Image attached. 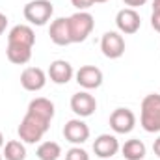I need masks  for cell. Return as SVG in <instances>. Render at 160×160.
<instances>
[{"label": "cell", "mask_w": 160, "mask_h": 160, "mask_svg": "<svg viewBox=\"0 0 160 160\" xmlns=\"http://www.w3.org/2000/svg\"><path fill=\"white\" fill-rule=\"evenodd\" d=\"M48 127H50L48 119H45V118L38 116V114L26 110V116L22 118L21 125H19V138L24 143H38L47 134Z\"/></svg>", "instance_id": "6da1fadb"}, {"label": "cell", "mask_w": 160, "mask_h": 160, "mask_svg": "<svg viewBox=\"0 0 160 160\" xmlns=\"http://www.w3.org/2000/svg\"><path fill=\"white\" fill-rule=\"evenodd\" d=\"M140 123L145 132H160V95L151 93L142 101Z\"/></svg>", "instance_id": "7a4b0ae2"}, {"label": "cell", "mask_w": 160, "mask_h": 160, "mask_svg": "<svg viewBox=\"0 0 160 160\" xmlns=\"http://www.w3.org/2000/svg\"><path fill=\"white\" fill-rule=\"evenodd\" d=\"M69 19V32H71V43H82L88 39V36L91 34L95 21L93 15L88 11H77L73 13Z\"/></svg>", "instance_id": "3957f363"}, {"label": "cell", "mask_w": 160, "mask_h": 160, "mask_svg": "<svg viewBox=\"0 0 160 160\" xmlns=\"http://www.w3.org/2000/svg\"><path fill=\"white\" fill-rule=\"evenodd\" d=\"M24 13V19L30 22V24H36V26H45L52 13H54V8L50 4V0H32L24 6L22 9Z\"/></svg>", "instance_id": "277c9868"}, {"label": "cell", "mask_w": 160, "mask_h": 160, "mask_svg": "<svg viewBox=\"0 0 160 160\" xmlns=\"http://www.w3.org/2000/svg\"><path fill=\"white\" fill-rule=\"evenodd\" d=\"M136 125V116L128 108H116L110 116V127L116 134H128Z\"/></svg>", "instance_id": "5b68a950"}, {"label": "cell", "mask_w": 160, "mask_h": 160, "mask_svg": "<svg viewBox=\"0 0 160 160\" xmlns=\"http://www.w3.org/2000/svg\"><path fill=\"white\" fill-rule=\"evenodd\" d=\"M116 26L121 34H136L142 26V21H140V15L136 9L132 8H123L118 11L116 15Z\"/></svg>", "instance_id": "8992f818"}, {"label": "cell", "mask_w": 160, "mask_h": 160, "mask_svg": "<svg viewBox=\"0 0 160 160\" xmlns=\"http://www.w3.org/2000/svg\"><path fill=\"white\" fill-rule=\"evenodd\" d=\"M101 50L106 58L118 60L125 54V39L119 32H106L101 39Z\"/></svg>", "instance_id": "52a82bcc"}, {"label": "cell", "mask_w": 160, "mask_h": 160, "mask_svg": "<svg viewBox=\"0 0 160 160\" xmlns=\"http://www.w3.org/2000/svg\"><path fill=\"white\" fill-rule=\"evenodd\" d=\"M71 110L78 118H89L97 110V101L89 91H78L71 97Z\"/></svg>", "instance_id": "ba28073f"}, {"label": "cell", "mask_w": 160, "mask_h": 160, "mask_svg": "<svg viewBox=\"0 0 160 160\" xmlns=\"http://www.w3.org/2000/svg\"><path fill=\"white\" fill-rule=\"evenodd\" d=\"M75 77L77 84L84 89H97L102 84V71L95 65H82Z\"/></svg>", "instance_id": "9c48e42d"}, {"label": "cell", "mask_w": 160, "mask_h": 160, "mask_svg": "<svg viewBox=\"0 0 160 160\" xmlns=\"http://www.w3.org/2000/svg\"><path fill=\"white\" fill-rule=\"evenodd\" d=\"M63 136H65L67 142H71L75 145H80L89 138V127L80 118L78 119H69L63 127Z\"/></svg>", "instance_id": "30bf717a"}, {"label": "cell", "mask_w": 160, "mask_h": 160, "mask_svg": "<svg viewBox=\"0 0 160 160\" xmlns=\"http://www.w3.org/2000/svg\"><path fill=\"white\" fill-rule=\"evenodd\" d=\"M48 36L54 45L58 47H67L71 45V32H69V19L67 17H60L56 21L50 22L48 28Z\"/></svg>", "instance_id": "8fae6325"}, {"label": "cell", "mask_w": 160, "mask_h": 160, "mask_svg": "<svg viewBox=\"0 0 160 160\" xmlns=\"http://www.w3.org/2000/svg\"><path fill=\"white\" fill-rule=\"evenodd\" d=\"M47 84V75L39 67H26L21 73V86L26 91H39Z\"/></svg>", "instance_id": "7c38bea8"}, {"label": "cell", "mask_w": 160, "mask_h": 160, "mask_svg": "<svg viewBox=\"0 0 160 160\" xmlns=\"http://www.w3.org/2000/svg\"><path fill=\"white\" fill-rule=\"evenodd\" d=\"M93 151L99 158H112L119 151V142L114 134H101L93 142Z\"/></svg>", "instance_id": "4fadbf2b"}, {"label": "cell", "mask_w": 160, "mask_h": 160, "mask_svg": "<svg viewBox=\"0 0 160 160\" xmlns=\"http://www.w3.org/2000/svg\"><path fill=\"white\" fill-rule=\"evenodd\" d=\"M48 77L54 84L58 86H63L67 84L69 80L75 77V71H73V65L65 60H54L48 67Z\"/></svg>", "instance_id": "5bb4252c"}, {"label": "cell", "mask_w": 160, "mask_h": 160, "mask_svg": "<svg viewBox=\"0 0 160 160\" xmlns=\"http://www.w3.org/2000/svg\"><path fill=\"white\" fill-rule=\"evenodd\" d=\"M8 43H15V45H26L34 48L36 43V34L28 24H17L9 30L8 34Z\"/></svg>", "instance_id": "9a60e30c"}, {"label": "cell", "mask_w": 160, "mask_h": 160, "mask_svg": "<svg viewBox=\"0 0 160 160\" xmlns=\"http://www.w3.org/2000/svg\"><path fill=\"white\" fill-rule=\"evenodd\" d=\"M6 54H8V60H9L11 63L24 65V63H28V62H30V58H32V47H26V45H15V43H8Z\"/></svg>", "instance_id": "2e32d148"}, {"label": "cell", "mask_w": 160, "mask_h": 160, "mask_svg": "<svg viewBox=\"0 0 160 160\" xmlns=\"http://www.w3.org/2000/svg\"><path fill=\"white\" fill-rule=\"evenodd\" d=\"M121 153L127 160H142L145 157V143L138 138L127 140L125 145L121 147Z\"/></svg>", "instance_id": "e0dca14e"}, {"label": "cell", "mask_w": 160, "mask_h": 160, "mask_svg": "<svg viewBox=\"0 0 160 160\" xmlns=\"http://www.w3.org/2000/svg\"><path fill=\"white\" fill-rule=\"evenodd\" d=\"M28 112H34V114H38L41 118H45V119L52 121V118H54V104H52V101H48L45 97H38V99L30 101Z\"/></svg>", "instance_id": "ac0fdd59"}, {"label": "cell", "mask_w": 160, "mask_h": 160, "mask_svg": "<svg viewBox=\"0 0 160 160\" xmlns=\"http://www.w3.org/2000/svg\"><path fill=\"white\" fill-rule=\"evenodd\" d=\"M2 157L6 160H24L26 158V147L22 140H9L2 147Z\"/></svg>", "instance_id": "d6986e66"}, {"label": "cell", "mask_w": 160, "mask_h": 160, "mask_svg": "<svg viewBox=\"0 0 160 160\" xmlns=\"http://www.w3.org/2000/svg\"><path fill=\"white\" fill-rule=\"evenodd\" d=\"M39 160H58L62 157V147L56 142H43L36 151Z\"/></svg>", "instance_id": "ffe728a7"}, {"label": "cell", "mask_w": 160, "mask_h": 160, "mask_svg": "<svg viewBox=\"0 0 160 160\" xmlns=\"http://www.w3.org/2000/svg\"><path fill=\"white\" fill-rule=\"evenodd\" d=\"M65 160H89V155L82 147H71L65 153Z\"/></svg>", "instance_id": "44dd1931"}, {"label": "cell", "mask_w": 160, "mask_h": 160, "mask_svg": "<svg viewBox=\"0 0 160 160\" xmlns=\"http://www.w3.org/2000/svg\"><path fill=\"white\" fill-rule=\"evenodd\" d=\"M71 4H73L78 11H86V9H89L95 2H93V0H71Z\"/></svg>", "instance_id": "7402d4cb"}, {"label": "cell", "mask_w": 160, "mask_h": 160, "mask_svg": "<svg viewBox=\"0 0 160 160\" xmlns=\"http://www.w3.org/2000/svg\"><path fill=\"white\" fill-rule=\"evenodd\" d=\"M151 26L160 34V11H153V15H151Z\"/></svg>", "instance_id": "603a6c76"}, {"label": "cell", "mask_w": 160, "mask_h": 160, "mask_svg": "<svg viewBox=\"0 0 160 160\" xmlns=\"http://www.w3.org/2000/svg\"><path fill=\"white\" fill-rule=\"evenodd\" d=\"M123 2H125L128 8H132V9H134V8H138V6H143V4H147L149 0H123Z\"/></svg>", "instance_id": "cb8c5ba5"}, {"label": "cell", "mask_w": 160, "mask_h": 160, "mask_svg": "<svg viewBox=\"0 0 160 160\" xmlns=\"http://www.w3.org/2000/svg\"><path fill=\"white\" fill-rule=\"evenodd\" d=\"M6 28H8V17L4 13H0V36L6 32Z\"/></svg>", "instance_id": "d4e9b609"}, {"label": "cell", "mask_w": 160, "mask_h": 160, "mask_svg": "<svg viewBox=\"0 0 160 160\" xmlns=\"http://www.w3.org/2000/svg\"><path fill=\"white\" fill-rule=\"evenodd\" d=\"M153 151H155V155L160 158V136L155 140V143H153Z\"/></svg>", "instance_id": "484cf974"}, {"label": "cell", "mask_w": 160, "mask_h": 160, "mask_svg": "<svg viewBox=\"0 0 160 160\" xmlns=\"http://www.w3.org/2000/svg\"><path fill=\"white\" fill-rule=\"evenodd\" d=\"M153 11H160V0H153Z\"/></svg>", "instance_id": "4316f807"}, {"label": "cell", "mask_w": 160, "mask_h": 160, "mask_svg": "<svg viewBox=\"0 0 160 160\" xmlns=\"http://www.w3.org/2000/svg\"><path fill=\"white\" fill-rule=\"evenodd\" d=\"M4 147V136H2V132H0V149Z\"/></svg>", "instance_id": "83f0119b"}, {"label": "cell", "mask_w": 160, "mask_h": 160, "mask_svg": "<svg viewBox=\"0 0 160 160\" xmlns=\"http://www.w3.org/2000/svg\"><path fill=\"white\" fill-rule=\"evenodd\" d=\"M95 4H102V2H108V0H93Z\"/></svg>", "instance_id": "f1b7e54d"}, {"label": "cell", "mask_w": 160, "mask_h": 160, "mask_svg": "<svg viewBox=\"0 0 160 160\" xmlns=\"http://www.w3.org/2000/svg\"><path fill=\"white\" fill-rule=\"evenodd\" d=\"M2 158H4V157H2V153H0V160H2Z\"/></svg>", "instance_id": "f546056e"}]
</instances>
